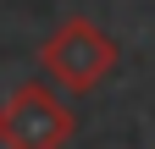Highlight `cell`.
I'll list each match as a JSON object with an SVG mask.
<instances>
[{"instance_id":"cell-2","label":"cell","mask_w":155,"mask_h":149,"mask_svg":"<svg viewBox=\"0 0 155 149\" xmlns=\"http://www.w3.org/2000/svg\"><path fill=\"white\" fill-rule=\"evenodd\" d=\"M72 127V105L50 83H22L0 105V149H67Z\"/></svg>"},{"instance_id":"cell-1","label":"cell","mask_w":155,"mask_h":149,"mask_svg":"<svg viewBox=\"0 0 155 149\" xmlns=\"http://www.w3.org/2000/svg\"><path fill=\"white\" fill-rule=\"evenodd\" d=\"M39 66H45V78L61 94H94L116 72V39L100 22H89V17H67L39 44Z\"/></svg>"}]
</instances>
